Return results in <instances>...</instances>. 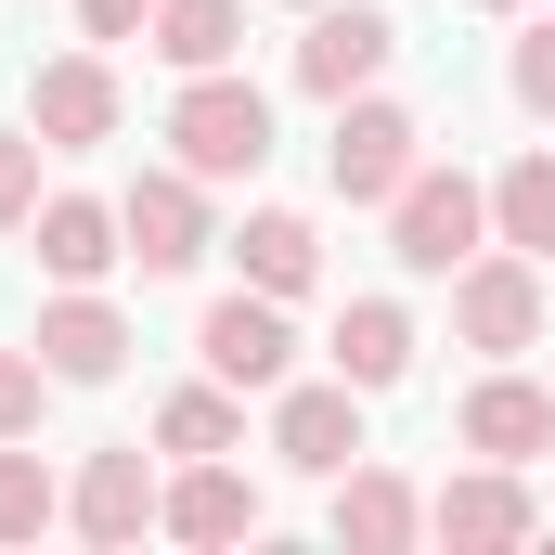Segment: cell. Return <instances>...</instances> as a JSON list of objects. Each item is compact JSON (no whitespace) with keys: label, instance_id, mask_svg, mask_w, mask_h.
I'll return each mask as SVG.
<instances>
[{"label":"cell","instance_id":"6da1fadb","mask_svg":"<svg viewBox=\"0 0 555 555\" xmlns=\"http://www.w3.org/2000/svg\"><path fill=\"white\" fill-rule=\"evenodd\" d=\"M168 142H181L194 181H246V168H272V91H246V78L207 65V78L168 104Z\"/></svg>","mask_w":555,"mask_h":555},{"label":"cell","instance_id":"7a4b0ae2","mask_svg":"<svg viewBox=\"0 0 555 555\" xmlns=\"http://www.w3.org/2000/svg\"><path fill=\"white\" fill-rule=\"evenodd\" d=\"M478 233H491V194H478L465 168H414V181L388 194V246H401V272H465Z\"/></svg>","mask_w":555,"mask_h":555},{"label":"cell","instance_id":"3957f363","mask_svg":"<svg viewBox=\"0 0 555 555\" xmlns=\"http://www.w3.org/2000/svg\"><path fill=\"white\" fill-rule=\"evenodd\" d=\"M452 323H465V349H530V336H543V259H530V246L465 259V272H452Z\"/></svg>","mask_w":555,"mask_h":555},{"label":"cell","instance_id":"277c9868","mask_svg":"<svg viewBox=\"0 0 555 555\" xmlns=\"http://www.w3.org/2000/svg\"><path fill=\"white\" fill-rule=\"evenodd\" d=\"M414 117H401V104H362V91H349V104H336V142H323V168H336V194H349V207H388V194H401V181H414Z\"/></svg>","mask_w":555,"mask_h":555},{"label":"cell","instance_id":"5b68a950","mask_svg":"<svg viewBox=\"0 0 555 555\" xmlns=\"http://www.w3.org/2000/svg\"><path fill=\"white\" fill-rule=\"evenodd\" d=\"M117 233H130L142 272H194V259H207V194H194V168H142L130 194H117Z\"/></svg>","mask_w":555,"mask_h":555},{"label":"cell","instance_id":"8992f818","mask_svg":"<svg viewBox=\"0 0 555 555\" xmlns=\"http://www.w3.org/2000/svg\"><path fill=\"white\" fill-rule=\"evenodd\" d=\"M401 52V26L375 13V0H349V13H310V39H297V91H323V104H349V91H375V65Z\"/></svg>","mask_w":555,"mask_h":555},{"label":"cell","instance_id":"52a82bcc","mask_svg":"<svg viewBox=\"0 0 555 555\" xmlns=\"http://www.w3.org/2000/svg\"><path fill=\"white\" fill-rule=\"evenodd\" d=\"M194 349H207V375H220V388H284V362H297L284 297H220V310L194 323Z\"/></svg>","mask_w":555,"mask_h":555},{"label":"cell","instance_id":"ba28073f","mask_svg":"<svg viewBox=\"0 0 555 555\" xmlns=\"http://www.w3.org/2000/svg\"><path fill=\"white\" fill-rule=\"evenodd\" d=\"M272 452L297 478H349V465H362V388H349V375H336V388H284Z\"/></svg>","mask_w":555,"mask_h":555},{"label":"cell","instance_id":"9c48e42d","mask_svg":"<svg viewBox=\"0 0 555 555\" xmlns=\"http://www.w3.org/2000/svg\"><path fill=\"white\" fill-rule=\"evenodd\" d=\"M155 504H168V491H155V465H142L130 439H117V452H91V465H78V491H65L78 543H142V530H155Z\"/></svg>","mask_w":555,"mask_h":555},{"label":"cell","instance_id":"30bf717a","mask_svg":"<svg viewBox=\"0 0 555 555\" xmlns=\"http://www.w3.org/2000/svg\"><path fill=\"white\" fill-rule=\"evenodd\" d=\"M26 349H39V362H52L65 388H104V375L130 362V323H117V310H104L91 284H65V297L39 310V336H26Z\"/></svg>","mask_w":555,"mask_h":555},{"label":"cell","instance_id":"8fae6325","mask_svg":"<svg viewBox=\"0 0 555 555\" xmlns=\"http://www.w3.org/2000/svg\"><path fill=\"white\" fill-rule=\"evenodd\" d=\"M26 130L52 142V155H91V142L117 130V78H104L91 52H65V65H39V91H26Z\"/></svg>","mask_w":555,"mask_h":555},{"label":"cell","instance_id":"7c38bea8","mask_svg":"<svg viewBox=\"0 0 555 555\" xmlns=\"http://www.w3.org/2000/svg\"><path fill=\"white\" fill-rule=\"evenodd\" d=\"M155 530H181V543H246V530H259V491H246V478H233L220 452H194V465L168 478Z\"/></svg>","mask_w":555,"mask_h":555},{"label":"cell","instance_id":"4fadbf2b","mask_svg":"<svg viewBox=\"0 0 555 555\" xmlns=\"http://www.w3.org/2000/svg\"><path fill=\"white\" fill-rule=\"evenodd\" d=\"M26 233H39V272H52V284H104L117 259H130L117 207H91V194H52V207H39Z\"/></svg>","mask_w":555,"mask_h":555},{"label":"cell","instance_id":"5bb4252c","mask_svg":"<svg viewBox=\"0 0 555 555\" xmlns=\"http://www.w3.org/2000/svg\"><path fill=\"white\" fill-rule=\"evenodd\" d=\"M465 452H491V465H530V452H555V401L530 388V375L465 388Z\"/></svg>","mask_w":555,"mask_h":555},{"label":"cell","instance_id":"9a60e30c","mask_svg":"<svg viewBox=\"0 0 555 555\" xmlns=\"http://www.w3.org/2000/svg\"><path fill=\"white\" fill-rule=\"evenodd\" d=\"M426 530H439V543H530V491H517V465L452 478V491L426 504Z\"/></svg>","mask_w":555,"mask_h":555},{"label":"cell","instance_id":"2e32d148","mask_svg":"<svg viewBox=\"0 0 555 555\" xmlns=\"http://www.w3.org/2000/svg\"><path fill=\"white\" fill-rule=\"evenodd\" d=\"M414 530H426V504L388 478V465H349V478H336V543L349 555H401Z\"/></svg>","mask_w":555,"mask_h":555},{"label":"cell","instance_id":"e0dca14e","mask_svg":"<svg viewBox=\"0 0 555 555\" xmlns=\"http://www.w3.org/2000/svg\"><path fill=\"white\" fill-rule=\"evenodd\" d=\"M336 375H349V388H401V375H414V323H401L388 297H349V323H336Z\"/></svg>","mask_w":555,"mask_h":555},{"label":"cell","instance_id":"ac0fdd59","mask_svg":"<svg viewBox=\"0 0 555 555\" xmlns=\"http://www.w3.org/2000/svg\"><path fill=\"white\" fill-rule=\"evenodd\" d=\"M233 259H246V284H259V297H297V284L323 272V233H310V220H297V207H259V220H246V246H233Z\"/></svg>","mask_w":555,"mask_h":555},{"label":"cell","instance_id":"d6986e66","mask_svg":"<svg viewBox=\"0 0 555 555\" xmlns=\"http://www.w3.org/2000/svg\"><path fill=\"white\" fill-rule=\"evenodd\" d=\"M233 39H246V0H155V52H168L181 78L233 65Z\"/></svg>","mask_w":555,"mask_h":555},{"label":"cell","instance_id":"ffe728a7","mask_svg":"<svg viewBox=\"0 0 555 555\" xmlns=\"http://www.w3.org/2000/svg\"><path fill=\"white\" fill-rule=\"evenodd\" d=\"M491 233L530 246V259H555V155H517V168L491 181Z\"/></svg>","mask_w":555,"mask_h":555},{"label":"cell","instance_id":"44dd1931","mask_svg":"<svg viewBox=\"0 0 555 555\" xmlns=\"http://www.w3.org/2000/svg\"><path fill=\"white\" fill-rule=\"evenodd\" d=\"M155 439L194 465V452H233V439H246V414H233V388H181V401L155 414Z\"/></svg>","mask_w":555,"mask_h":555},{"label":"cell","instance_id":"7402d4cb","mask_svg":"<svg viewBox=\"0 0 555 555\" xmlns=\"http://www.w3.org/2000/svg\"><path fill=\"white\" fill-rule=\"evenodd\" d=\"M65 517V491H52V465L39 452H0V543H39Z\"/></svg>","mask_w":555,"mask_h":555},{"label":"cell","instance_id":"603a6c76","mask_svg":"<svg viewBox=\"0 0 555 555\" xmlns=\"http://www.w3.org/2000/svg\"><path fill=\"white\" fill-rule=\"evenodd\" d=\"M39 155H52L39 130H0V233H26V220H39Z\"/></svg>","mask_w":555,"mask_h":555},{"label":"cell","instance_id":"cb8c5ba5","mask_svg":"<svg viewBox=\"0 0 555 555\" xmlns=\"http://www.w3.org/2000/svg\"><path fill=\"white\" fill-rule=\"evenodd\" d=\"M39 388H52V362H39V349H0V439L39 426Z\"/></svg>","mask_w":555,"mask_h":555},{"label":"cell","instance_id":"d4e9b609","mask_svg":"<svg viewBox=\"0 0 555 555\" xmlns=\"http://www.w3.org/2000/svg\"><path fill=\"white\" fill-rule=\"evenodd\" d=\"M517 104H530V117H555V26H530V39H517Z\"/></svg>","mask_w":555,"mask_h":555},{"label":"cell","instance_id":"484cf974","mask_svg":"<svg viewBox=\"0 0 555 555\" xmlns=\"http://www.w3.org/2000/svg\"><path fill=\"white\" fill-rule=\"evenodd\" d=\"M142 13H155V0H78V26H91V39H130Z\"/></svg>","mask_w":555,"mask_h":555},{"label":"cell","instance_id":"4316f807","mask_svg":"<svg viewBox=\"0 0 555 555\" xmlns=\"http://www.w3.org/2000/svg\"><path fill=\"white\" fill-rule=\"evenodd\" d=\"M478 13H517V0H478Z\"/></svg>","mask_w":555,"mask_h":555}]
</instances>
